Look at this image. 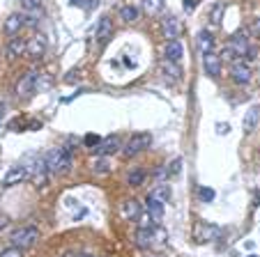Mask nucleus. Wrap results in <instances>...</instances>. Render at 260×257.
Segmentation results:
<instances>
[{"label": "nucleus", "mask_w": 260, "mask_h": 257, "mask_svg": "<svg viewBox=\"0 0 260 257\" xmlns=\"http://www.w3.org/2000/svg\"><path fill=\"white\" fill-rule=\"evenodd\" d=\"M44 159H46L49 175L60 177V175H64V172H69V168H72V152H67L64 147H55V150H51Z\"/></svg>", "instance_id": "nucleus-1"}, {"label": "nucleus", "mask_w": 260, "mask_h": 257, "mask_svg": "<svg viewBox=\"0 0 260 257\" xmlns=\"http://www.w3.org/2000/svg\"><path fill=\"white\" fill-rule=\"evenodd\" d=\"M37 239H40V230L35 228V225H25V228H19L12 232L10 241L19 250H28V248H32L37 243Z\"/></svg>", "instance_id": "nucleus-2"}, {"label": "nucleus", "mask_w": 260, "mask_h": 257, "mask_svg": "<svg viewBox=\"0 0 260 257\" xmlns=\"http://www.w3.org/2000/svg\"><path fill=\"white\" fill-rule=\"evenodd\" d=\"M150 145H152V133H145V131L134 133V136L129 138L127 142H124L122 154L127 156V159H132V156H136V154H141V152H145Z\"/></svg>", "instance_id": "nucleus-3"}, {"label": "nucleus", "mask_w": 260, "mask_h": 257, "mask_svg": "<svg viewBox=\"0 0 260 257\" xmlns=\"http://www.w3.org/2000/svg\"><path fill=\"white\" fill-rule=\"evenodd\" d=\"M249 42H246V37L242 32H237V34H233L231 39L226 42V46H223V58H228V60H237V55H246L249 53Z\"/></svg>", "instance_id": "nucleus-4"}, {"label": "nucleus", "mask_w": 260, "mask_h": 257, "mask_svg": "<svg viewBox=\"0 0 260 257\" xmlns=\"http://www.w3.org/2000/svg\"><path fill=\"white\" fill-rule=\"evenodd\" d=\"M37 78H40L37 69L25 71L23 76H21V81L16 83V94H19V97H30V94L35 92V88H37Z\"/></svg>", "instance_id": "nucleus-5"}, {"label": "nucleus", "mask_w": 260, "mask_h": 257, "mask_svg": "<svg viewBox=\"0 0 260 257\" xmlns=\"http://www.w3.org/2000/svg\"><path fill=\"white\" fill-rule=\"evenodd\" d=\"M157 237H166V232L164 230H154V228H141L136 232V246L143 248V250H147V248L154 246V239Z\"/></svg>", "instance_id": "nucleus-6"}, {"label": "nucleus", "mask_w": 260, "mask_h": 257, "mask_svg": "<svg viewBox=\"0 0 260 257\" xmlns=\"http://www.w3.org/2000/svg\"><path fill=\"white\" fill-rule=\"evenodd\" d=\"M231 78H233V83H237V85H246V83L251 81V67L242 58L233 60V64H231Z\"/></svg>", "instance_id": "nucleus-7"}, {"label": "nucleus", "mask_w": 260, "mask_h": 257, "mask_svg": "<svg viewBox=\"0 0 260 257\" xmlns=\"http://www.w3.org/2000/svg\"><path fill=\"white\" fill-rule=\"evenodd\" d=\"M30 177V170H28V165H14V168L10 170L5 175V179H3V186H16V184H21L23 179H28Z\"/></svg>", "instance_id": "nucleus-8"}, {"label": "nucleus", "mask_w": 260, "mask_h": 257, "mask_svg": "<svg viewBox=\"0 0 260 257\" xmlns=\"http://www.w3.org/2000/svg\"><path fill=\"white\" fill-rule=\"evenodd\" d=\"M113 21L108 19V16H102V19H99V25H97V30H94V34H97V42L99 44H108V42H111V37H113Z\"/></svg>", "instance_id": "nucleus-9"}, {"label": "nucleus", "mask_w": 260, "mask_h": 257, "mask_svg": "<svg viewBox=\"0 0 260 257\" xmlns=\"http://www.w3.org/2000/svg\"><path fill=\"white\" fill-rule=\"evenodd\" d=\"M25 25V16L23 14H10L5 19V34L7 37H19L21 34V28Z\"/></svg>", "instance_id": "nucleus-10"}, {"label": "nucleus", "mask_w": 260, "mask_h": 257, "mask_svg": "<svg viewBox=\"0 0 260 257\" xmlns=\"http://www.w3.org/2000/svg\"><path fill=\"white\" fill-rule=\"evenodd\" d=\"M92 152H94L97 156L115 154V152H120V138H118V136H108V138H104V140L99 142V145L94 147Z\"/></svg>", "instance_id": "nucleus-11"}, {"label": "nucleus", "mask_w": 260, "mask_h": 257, "mask_svg": "<svg viewBox=\"0 0 260 257\" xmlns=\"http://www.w3.org/2000/svg\"><path fill=\"white\" fill-rule=\"evenodd\" d=\"M203 67H205V74H210L212 78H216L221 74V55H216L214 51L212 53L203 55Z\"/></svg>", "instance_id": "nucleus-12"}, {"label": "nucleus", "mask_w": 260, "mask_h": 257, "mask_svg": "<svg viewBox=\"0 0 260 257\" xmlns=\"http://www.w3.org/2000/svg\"><path fill=\"white\" fill-rule=\"evenodd\" d=\"M44 51H46V39L42 37V34L30 37V42H28V55H30V58L40 60L42 55H44Z\"/></svg>", "instance_id": "nucleus-13"}, {"label": "nucleus", "mask_w": 260, "mask_h": 257, "mask_svg": "<svg viewBox=\"0 0 260 257\" xmlns=\"http://www.w3.org/2000/svg\"><path fill=\"white\" fill-rule=\"evenodd\" d=\"M242 124H244V133H253L260 124V106H251L249 111H246Z\"/></svg>", "instance_id": "nucleus-14"}, {"label": "nucleus", "mask_w": 260, "mask_h": 257, "mask_svg": "<svg viewBox=\"0 0 260 257\" xmlns=\"http://www.w3.org/2000/svg\"><path fill=\"white\" fill-rule=\"evenodd\" d=\"M23 53H28V42L23 37H12L10 44H7V55L14 60V58H21Z\"/></svg>", "instance_id": "nucleus-15"}, {"label": "nucleus", "mask_w": 260, "mask_h": 257, "mask_svg": "<svg viewBox=\"0 0 260 257\" xmlns=\"http://www.w3.org/2000/svg\"><path fill=\"white\" fill-rule=\"evenodd\" d=\"M161 30H164V37L171 42V39H177L180 37V21L175 16H166L161 21Z\"/></svg>", "instance_id": "nucleus-16"}, {"label": "nucleus", "mask_w": 260, "mask_h": 257, "mask_svg": "<svg viewBox=\"0 0 260 257\" xmlns=\"http://www.w3.org/2000/svg\"><path fill=\"white\" fill-rule=\"evenodd\" d=\"M164 55H166V60H171V62H180L182 55H184V49H182V44L177 39H171V42H166Z\"/></svg>", "instance_id": "nucleus-17"}, {"label": "nucleus", "mask_w": 260, "mask_h": 257, "mask_svg": "<svg viewBox=\"0 0 260 257\" xmlns=\"http://www.w3.org/2000/svg\"><path fill=\"white\" fill-rule=\"evenodd\" d=\"M196 44H198L201 55L212 53V49H214V37H212V32H207V30H201V32H198V37H196Z\"/></svg>", "instance_id": "nucleus-18"}, {"label": "nucleus", "mask_w": 260, "mask_h": 257, "mask_svg": "<svg viewBox=\"0 0 260 257\" xmlns=\"http://www.w3.org/2000/svg\"><path fill=\"white\" fill-rule=\"evenodd\" d=\"M216 234H219V228H214V225H207V223H201L196 228V239L198 241H212V239H216Z\"/></svg>", "instance_id": "nucleus-19"}, {"label": "nucleus", "mask_w": 260, "mask_h": 257, "mask_svg": "<svg viewBox=\"0 0 260 257\" xmlns=\"http://www.w3.org/2000/svg\"><path fill=\"white\" fill-rule=\"evenodd\" d=\"M147 213H150V218H152L154 223H159V221L164 218V202H159V200L147 195Z\"/></svg>", "instance_id": "nucleus-20"}, {"label": "nucleus", "mask_w": 260, "mask_h": 257, "mask_svg": "<svg viewBox=\"0 0 260 257\" xmlns=\"http://www.w3.org/2000/svg\"><path fill=\"white\" fill-rule=\"evenodd\" d=\"M159 71H161L166 78H171V81H180V76H182L177 62H171V60H164L161 67H159Z\"/></svg>", "instance_id": "nucleus-21"}, {"label": "nucleus", "mask_w": 260, "mask_h": 257, "mask_svg": "<svg viewBox=\"0 0 260 257\" xmlns=\"http://www.w3.org/2000/svg\"><path fill=\"white\" fill-rule=\"evenodd\" d=\"M124 216H127V221H136L141 218V202L138 200H127L124 202Z\"/></svg>", "instance_id": "nucleus-22"}, {"label": "nucleus", "mask_w": 260, "mask_h": 257, "mask_svg": "<svg viewBox=\"0 0 260 257\" xmlns=\"http://www.w3.org/2000/svg\"><path fill=\"white\" fill-rule=\"evenodd\" d=\"M150 198L159 200V202H168V200H171V186H168V184L154 186V189L150 191Z\"/></svg>", "instance_id": "nucleus-23"}, {"label": "nucleus", "mask_w": 260, "mask_h": 257, "mask_svg": "<svg viewBox=\"0 0 260 257\" xmlns=\"http://www.w3.org/2000/svg\"><path fill=\"white\" fill-rule=\"evenodd\" d=\"M141 5H143V12L150 16H157L159 12L164 10V0H141Z\"/></svg>", "instance_id": "nucleus-24"}, {"label": "nucleus", "mask_w": 260, "mask_h": 257, "mask_svg": "<svg viewBox=\"0 0 260 257\" xmlns=\"http://www.w3.org/2000/svg\"><path fill=\"white\" fill-rule=\"evenodd\" d=\"M120 19H122L124 23H134V21H138V10L134 5H124L122 10H120Z\"/></svg>", "instance_id": "nucleus-25"}, {"label": "nucleus", "mask_w": 260, "mask_h": 257, "mask_svg": "<svg viewBox=\"0 0 260 257\" xmlns=\"http://www.w3.org/2000/svg\"><path fill=\"white\" fill-rule=\"evenodd\" d=\"M143 181H145V172H143V170H134V172H129L127 175V184L129 186H141Z\"/></svg>", "instance_id": "nucleus-26"}, {"label": "nucleus", "mask_w": 260, "mask_h": 257, "mask_svg": "<svg viewBox=\"0 0 260 257\" xmlns=\"http://www.w3.org/2000/svg\"><path fill=\"white\" fill-rule=\"evenodd\" d=\"M223 12H226V7L221 5V3H219V5L212 7V12H210V21H212V23H214V25H221V19H223Z\"/></svg>", "instance_id": "nucleus-27"}, {"label": "nucleus", "mask_w": 260, "mask_h": 257, "mask_svg": "<svg viewBox=\"0 0 260 257\" xmlns=\"http://www.w3.org/2000/svg\"><path fill=\"white\" fill-rule=\"evenodd\" d=\"M83 142H85V147H90V150H94V147H97L99 142H102V138H99V136H94V133H88Z\"/></svg>", "instance_id": "nucleus-28"}, {"label": "nucleus", "mask_w": 260, "mask_h": 257, "mask_svg": "<svg viewBox=\"0 0 260 257\" xmlns=\"http://www.w3.org/2000/svg\"><path fill=\"white\" fill-rule=\"evenodd\" d=\"M198 195H201L203 202H212V200H214V191H212V189H205V186L198 191Z\"/></svg>", "instance_id": "nucleus-29"}, {"label": "nucleus", "mask_w": 260, "mask_h": 257, "mask_svg": "<svg viewBox=\"0 0 260 257\" xmlns=\"http://www.w3.org/2000/svg\"><path fill=\"white\" fill-rule=\"evenodd\" d=\"M21 5H23L28 12H35V10H40L42 0H21Z\"/></svg>", "instance_id": "nucleus-30"}, {"label": "nucleus", "mask_w": 260, "mask_h": 257, "mask_svg": "<svg viewBox=\"0 0 260 257\" xmlns=\"http://www.w3.org/2000/svg\"><path fill=\"white\" fill-rule=\"evenodd\" d=\"M180 168H182V159H175V161L171 163V168H166V175H168V177L177 175V172H180Z\"/></svg>", "instance_id": "nucleus-31"}, {"label": "nucleus", "mask_w": 260, "mask_h": 257, "mask_svg": "<svg viewBox=\"0 0 260 257\" xmlns=\"http://www.w3.org/2000/svg\"><path fill=\"white\" fill-rule=\"evenodd\" d=\"M0 257H23V250H19V248H14V246H12V248H7V250L3 252V255H0Z\"/></svg>", "instance_id": "nucleus-32"}, {"label": "nucleus", "mask_w": 260, "mask_h": 257, "mask_svg": "<svg viewBox=\"0 0 260 257\" xmlns=\"http://www.w3.org/2000/svg\"><path fill=\"white\" fill-rule=\"evenodd\" d=\"M251 34H253V37H260V16L251 23Z\"/></svg>", "instance_id": "nucleus-33"}, {"label": "nucleus", "mask_w": 260, "mask_h": 257, "mask_svg": "<svg viewBox=\"0 0 260 257\" xmlns=\"http://www.w3.org/2000/svg\"><path fill=\"white\" fill-rule=\"evenodd\" d=\"M81 78V69H74V71H69V76L64 78V81L67 83H74V81H79Z\"/></svg>", "instance_id": "nucleus-34"}, {"label": "nucleus", "mask_w": 260, "mask_h": 257, "mask_svg": "<svg viewBox=\"0 0 260 257\" xmlns=\"http://www.w3.org/2000/svg\"><path fill=\"white\" fill-rule=\"evenodd\" d=\"M94 170L104 175V172H108V163H106V161H97V163H94Z\"/></svg>", "instance_id": "nucleus-35"}, {"label": "nucleus", "mask_w": 260, "mask_h": 257, "mask_svg": "<svg viewBox=\"0 0 260 257\" xmlns=\"http://www.w3.org/2000/svg\"><path fill=\"white\" fill-rule=\"evenodd\" d=\"M228 131H231V126L228 124H216V133H219V136H226Z\"/></svg>", "instance_id": "nucleus-36"}, {"label": "nucleus", "mask_w": 260, "mask_h": 257, "mask_svg": "<svg viewBox=\"0 0 260 257\" xmlns=\"http://www.w3.org/2000/svg\"><path fill=\"white\" fill-rule=\"evenodd\" d=\"M184 10H193V0H184Z\"/></svg>", "instance_id": "nucleus-37"}, {"label": "nucleus", "mask_w": 260, "mask_h": 257, "mask_svg": "<svg viewBox=\"0 0 260 257\" xmlns=\"http://www.w3.org/2000/svg\"><path fill=\"white\" fill-rule=\"evenodd\" d=\"M7 225V218H0V228H5Z\"/></svg>", "instance_id": "nucleus-38"}, {"label": "nucleus", "mask_w": 260, "mask_h": 257, "mask_svg": "<svg viewBox=\"0 0 260 257\" xmlns=\"http://www.w3.org/2000/svg\"><path fill=\"white\" fill-rule=\"evenodd\" d=\"M3 115H5V106H0V120H3Z\"/></svg>", "instance_id": "nucleus-39"}, {"label": "nucleus", "mask_w": 260, "mask_h": 257, "mask_svg": "<svg viewBox=\"0 0 260 257\" xmlns=\"http://www.w3.org/2000/svg\"><path fill=\"white\" fill-rule=\"evenodd\" d=\"M74 5H83V0H72Z\"/></svg>", "instance_id": "nucleus-40"}, {"label": "nucleus", "mask_w": 260, "mask_h": 257, "mask_svg": "<svg viewBox=\"0 0 260 257\" xmlns=\"http://www.w3.org/2000/svg\"><path fill=\"white\" fill-rule=\"evenodd\" d=\"M79 257H90V255H79Z\"/></svg>", "instance_id": "nucleus-41"}, {"label": "nucleus", "mask_w": 260, "mask_h": 257, "mask_svg": "<svg viewBox=\"0 0 260 257\" xmlns=\"http://www.w3.org/2000/svg\"><path fill=\"white\" fill-rule=\"evenodd\" d=\"M249 257H258V255H249Z\"/></svg>", "instance_id": "nucleus-42"}]
</instances>
